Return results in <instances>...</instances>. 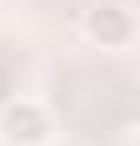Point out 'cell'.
Segmentation results:
<instances>
[{
    "label": "cell",
    "mask_w": 140,
    "mask_h": 146,
    "mask_svg": "<svg viewBox=\"0 0 140 146\" xmlns=\"http://www.w3.org/2000/svg\"><path fill=\"white\" fill-rule=\"evenodd\" d=\"M50 131H55V121H50L45 101H35V96H15L0 111V146H45Z\"/></svg>",
    "instance_id": "1"
},
{
    "label": "cell",
    "mask_w": 140,
    "mask_h": 146,
    "mask_svg": "<svg viewBox=\"0 0 140 146\" xmlns=\"http://www.w3.org/2000/svg\"><path fill=\"white\" fill-rule=\"evenodd\" d=\"M85 35L100 40V50H125L135 40V15H130V5H115V0L95 5V10L85 15Z\"/></svg>",
    "instance_id": "2"
}]
</instances>
